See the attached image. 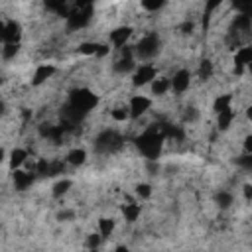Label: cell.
<instances>
[{
    "label": "cell",
    "instance_id": "9",
    "mask_svg": "<svg viewBox=\"0 0 252 252\" xmlns=\"http://www.w3.org/2000/svg\"><path fill=\"white\" fill-rule=\"evenodd\" d=\"M22 26L16 22V20H8L4 22V32H2V41L4 43H20L22 39Z\"/></svg>",
    "mask_w": 252,
    "mask_h": 252
},
{
    "label": "cell",
    "instance_id": "8",
    "mask_svg": "<svg viewBox=\"0 0 252 252\" xmlns=\"http://www.w3.org/2000/svg\"><path fill=\"white\" fill-rule=\"evenodd\" d=\"M169 83H171V91H173V93L183 94V93L189 91V87H191V73H189L187 69H177V71L173 73V77L169 79Z\"/></svg>",
    "mask_w": 252,
    "mask_h": 252
},
{
    "label": "cell",
    "instance_id": "31",
    "mask_svg": "<svg viewBox=\"0 0 252 252\" xmlns=\"http://www.w3.org/2000/svg\"><path fill=\"white\" fill-rule=\"evenodd\" d=\"M89 252H100V250H89Z\"/></svg>",
    "mask_w": 252,
    "mask_h": 252
},
{
    "label": "cell",
    "instance_id": "22",
    "mask_svg": "<svg viewBox=\"0 0 252 252\" xmlns=\"http://www.w3.org/2000/svg\"><path fill=\"white\" fill-rule=\"evenodd\" d=\"M0 51H2V59L4 61H12L20 53V43H4Z\"/></svg>",
    "mask_w": 252,
    "mask_h": 252
},
{
    "label": "cell",
    "instance_id": "10",
    "mask_svg": "<svg viewBox=\"0 0 252 252\" xmlns=\"http://www.w3.org/2000/svg\"><path fill=\"white\" fill-rule=\"evenodd\" d=\"M55 65L53 63H39L37 67H35V71H33V75H32V85L33 87H39V85H43L45 81H49L53 75H55Z\"/></svg>",
    "mask_w": 252,
    "mask_h": 252
},
{
    "label": "cell",
    "instance_id": "23",
    "mask_svg": "<svg viewBox=\"0 0 252 252\" xmlns=\"http://www.w3.org/2000/svg\"><path fill=\"white\" fill-rule=\"evenodd\" d=\"M213 73H215L213 61H209V59H203V61L199 63V79H201V81H209V79L213 77Z\"/></svg>",
    "mask_w": 252,
    "mask_h": 252
},
{
    "label": "cell",
    "instance_id": "24",
    "mask_svg": "<svg viewBox=\"0 0 252 252\" xmlns=\"http://www.w3.org/2000/svg\"><path fill=\"white\" fill-rule=\"evenodd\" d=\"M134 193H136V197L138 199H150L152 197V185L150 183H138L136 185V189H134Z\"/></svg>",
    "mask_w": 252,
    "mask_h": 252
},
{
    "label": "cell",
    "instance_id": "28",
    "mask_svg": "<svg viewBox=\"0 0 252 252\" xmlns=\"http://www.w3.org/2000/svg\"><path fill=\"white\" fill-rule=\"evenodd\" d=\"M114 252H130V248H128L126 244H118V246L114 248Z\"/></svg>",
    "mask_w": 252,
    "mask_h": 252
},
{
    "label": "cell",
    "instance_id": "16",
    "mask_svg": "<svg viewBox=\"0 0 252 252\" xmlns=\"http://www.w3.org/2000/svg\"><path fill=\"white\" fill-rule=\"evenodd\" d=\"M232 102H234V96H232V94H226V93H224V94H219V96L215 98V102H213L215 114H220V112H224V110L234 108Z\"/></svg>",
    "mask_w": 252,
    "mask_h": 252
},
{
    "label": "cell",
    "instance_id": "1",
    "mask_svg": "<svg viewBox=\"0 0 252 252\" xmlns=\"http://www.w3.org/2000/svg\"><path fill=\"white\" fill-rule=\"evenodd\" d=\"M163 142H165V136L161 132V128L158 126H150V128H144L142 134L136 138V146L140 150V154L144 158H148L150 161H156L161 148H163Z\"/></svg>",
    "mask_w": 252,
    "mask_h": 252
},
{
    "label": "cell",
    "instance_id": "13",
    "mask_svg": "<svg viewBox=\"0 0 252 252\" xmlns=\"http://www.w3.org/2000/svg\"><path fill=\"white\" fill-rule=\"evenodd\" d=\"M150 89H152V94L154 96H163L167 91H171V83H169V77H163V75H158L152 83H150Z\"/></svg>",
    "mask_w": 252,
    "mask_h": 252
},
{
    "label": "cell",
    "instance_id": "15",
    "mask_svg": "<svg viewBox=\"0 0 252 252\" xmlns=\"http://www.w3.org/2000/svg\"><path fill=\"white\" fill-rule=\"evenodd\" d=\"M114 230H116V220L114 219H110V217H100L98 219V230L96 232L102 236V240L110 238L114 234Z\"/></svg>",
    "mask_w": 252,
    "mask_h": 252
},
{
    "label": "cell",
    "instance_id": "3",
    "mask_svg": "<svg viewBox=\"0 0 252 252\" xmlns=\"http://www.w3.org/2000/svg\"><path fill=\"white\" fill-rule=\"evenodd\" d=\"M122 146H124L122 134L116 132V130H110V128L98 132L96 138H94V142H93V150L96 154H100V156H110V154L118 152Z\"/></svg>",
    "mask_w": 252,
    "mask_h": 252
},
{
    "label": "cell",
    "instance_id": "30",
    "mask_svg": "<svg viewBox=\"0 0 252 252\" xmlns=\"http://www.w3.org/2000/svg\"><path fill=\"white\" fill-rule=\"evenodd\" d=\"M4 159H6V150H4V148H0V163H2Z\"/></svg>",
    "mask_w": 252,
    "mask_h": 252
},
{
    "label": "cell",
    "instance_id": "4",
    "mask_svg": "<svg viewBox=\"0 0 252 252\" xmlns=\"http://www.w3.org/2000/svg\"><path fill=\"white\" fill-rule=\"evenodd\" d=\"M93 14H94V8L93 4H75L69 14H67V28L73 30V32H79V30H85L91 20H93Z\"/></svg>",
    "mask_w": 252,
    "mask_h": 252
},
{
    "label": "cell",
    "instance_id": "11",
    "mask_svg": "<svg viewBox=\"0 0 252 252\" xmlns=\"http://www.w3.org/2000/svg\"><path fill=\"white\" fill-rule=\"evenodd\" d=\"M12 181H14V189H16V191H26V189H30V187L33 185L35 175L20 167V169L12 171Z\"/></svg>",
    "mask_w": 252,
    "mask_h": 252
},
{
    "label": "cell",
    "instance_id": "25",
    "mask_svg": "<svg viewBox=\"0 0 252 252\" xmlns=\"http://www.w3.org/2000/svg\"><path fill=\"white\" fill-rule=\"evenodd\" d=\"M100 242H102V236H100L98 232L89 234V236H87V240H85V244H87V248H89V250H98Z\"/></svg>",
    "mask_w": 252,
    "mask_h": 252
},
{
    "label": "cell",
    "instance_id": "26",
    "mask_svg": "<svg viewBox=\"0 0 252 252\" xmlns=\"http://www.w3.org/2000/svg\"><path fill=\"white\" fill-rule=\"evenodd\" d=\"M242 191H244V199H246V203H250V199H252V187H250V183H244Z\"/></svg>",
    "mask_w": 252,
    "mask_h": 252
},
{
    "label": "cell",
    "instance_id": "19",
    "mask_svg": "<svg viewBox=\"0 0 252 252\" xmlns=\"http://www.w3.org/2000/svg\"><path fill=\"white\" fill-rule=\"evenodd\" d=\"M110 118H112L114 122H126V120H130L128 104H126V102H120V104L112 106V108H110Z\"/></svg>",
    "mask_w": 252,
    "mask_h": 252
},
{
    "label": "cell",
    "instance_id": "12",
    "mask_svg": "<svg viewBox=\"0 0 252 252\" xmlns=\"http://www.w3.org/2000/svg\"><path fill=\"white\" fill-rule=\"evenodd\" d=\"M28 158H30L28 150H24V148H14V150L10 152V159H8V167H10V171H16V169L24 167V163H26Z\"/></svg>",
    "mask_w": 252,
    "mask_h": 252
},
{
    "label": "cell",
    "instance_id": "2",
    "mask_svg": "<svg viewBox=\"0 0 252 252\" xmlns=\"http://www.w3.org/2000/svg\"><path fill=\"white\" fill-rule=\"evenodd\" d=\"M161 49V37L158 32H146L134 45V59L136 61H144L148 63L150 59H154Z\"/></svg>",
    "mask_w": 252,
    "mask_h": 252
},
{
    "label": "cell",
    "instance_id": "17",
    "mask_svg": "<svg viewBox=\"0 0 252 252\" xmlns=\"http://www.w3.org/2000/svg\"><path fill=\"white\" fill-rule=\"evenodd\" d=\"M234 118H236V110L234 108H230V110H224V112H220V114H217V128L219 130H228L230 126H232V122H234Z\"/></svg>",
    "mask_w": 252,
    "mask_h": 252
},
{
    "label": "cell",
    "instance_id": "5",
    "mask_svg": "<svg viewBox=\"0 0 252 252\" xmlns=\"http://www.w3.org/2000/svg\"><path fill=\"white\" fill-rule=\"evenodd\" d=\"M156 77H158V65H154V63H140V65H136V69L132 73V85L136 89H140V87L150 85Z\"/></svg>",
    "mask_w": 252,
    "mask_h": 252
},
{
    "label": "cell",
    "instance_id": "21",
    "mask_svg": "<svg viewBox=\"0 0 252 252\" xmlns=\"http://www.w3.org/2000/svg\"><path fill=\"white\" fill-rule=\"evenodd\" d=\"M71 185H73V181H71V179H59V181L53 185V189H51V195H53L55 199H61L65 193H69Z\"/></svg>",
    "mask_w": 252,
    "mask_h": 252
},
{
    "label": "cell",
    "instance_id": "7",
    "mask_svg": "<svg viewBox=\"0 0 252 252\" xmlns=\"http://www.w3.org/2000/svg\"><path fill=\"white\" fill-rule=\"evenodd\" d=\"M132 33H134L132 26H118L108 33V45H112L114 49H122L132 37Z\"/></svg>",
    "mask_w": 252,
    "mask_h": 252
},
{
    "label": "cell",
    "instance_id": "20",
    "mask_svg": "<svg viewBox=\"0 0 252 252\" xmlns=\"http://www.w3.org/2000/svg\"><path fill=\"white\" fill-rule=\"evenodd\" d=\"M215 203H217V207H219L220 211H224V209H230V207H232V203H234V195H232L230 191H224V189H220V191L215 195Z\"/></svg>",
    "mask_w": 252,
    "mask_h": 252
},
{
    "label": "cell",
    "instance_id": "29",
    "mask_svg": "<svg viewBox=\"0 0 252 252\" xmlns=\"http://www.w3.org/2000/svg\"><path fill=\"white\" fill-rule=\"evenodd\" d=\"M4 110H6V102H4L2 98H0V118L4 116Z\"/></svg>",
    "mask_w": 252,
    "mask_h": 252
},
{
    "label": "cell",
    "instance_id": "14",
    "mask_svg": "<svg viewBox=\"0 0 252 252\" xmlns=\"http://www.w3.org/2000/svg\"><path fill=\"white\" fill-rule=\"evenodd\" d=\"M85 161H87V150H83V148H73L65 156V163L71 165V167H79Z\"/></svg>",
    "mask_w": 252,
    "mask_h": 252
},
{
    "label": "cell",
    "instance_id": "27",
    "mask_svg": "<svg viewBox=\"0 0 252 252\" xmlns=\"http://www.w3.org/2000/svg\"><path fill=\"white\" fill-rule=\"evenodd\" d=\"M57 219H59V220H67V219H75V211H61Z\"/></svg>",
    "mask_w": 252,
    "mask_h": 252
},
{
    "label": "cell",
    "instance_id": "6",
    "mask_svg": "<svg viewBox=\"0 0 252 252\" xmlns=\"http://www.w3.org/2000/svg\"><path fill=\"white\" fill-rule=\"evenodd\" d=\"M126 104H128L130 118H132V120H138V118H142V116L152 108V98L146 96V94H132Z\"/></svg>",
    "mask_w": 252,
    "mask_h": 252
},
{
    "label": "cell",
    "instance_id": "18",
    "mask_svg": "<svg viewBox=\"0 0 252 252\" xmlns=\"http://www.w3.org/2000/svg\"><path fill=\"white\" fill-rule=\"evenodd\" d=\"M122 215H124L126 222H136L138 217L142 215V207L138 203H124L122 205Z\"/></svg>",
    "mask_w": 252,
    "mask_h": 252
}]
</instances>
